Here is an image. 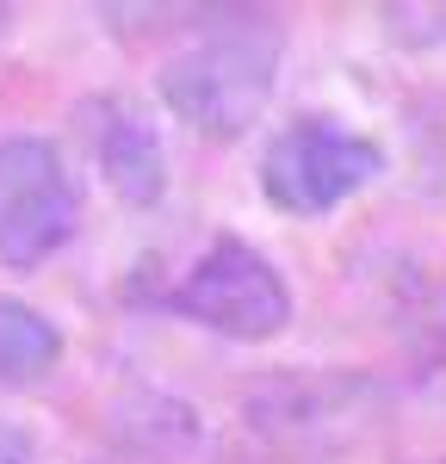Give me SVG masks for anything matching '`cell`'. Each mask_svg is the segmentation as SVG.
<instances>
[{"label":"cell","mask_w":446,"mask_h":464,"mask_svg":"<svg viewBox=\"0 0 446 464\" xmlns=\"http://www.w3.org/2000/svg\"><path fill=\"white\" fill-rule=\"evenodd\" d=\"M273 81H279V32L229 25V32L199 37L161 69V100L199 137H242L267 111Z\"/></svg>","instance_id":"cell-1"},{"label":"cell","mask_w":446,"mask_h":464,"mask_svg":"<svg viewBox=\"0 0 446 464\" xmlns=\"http://www.w3.org/2000/svg\"><path fill=\"white\" fill-rule=\"evenodd\" d=\"M384 174V149L329 111L292 118L260 155V192L286 217H323Z\"/></svg>","instance_id":"cell-2"},{"label":"cell","mask_w":446,"mask_h":464,"mask_svg":"<svg viewBox=\"0 0 446 464\" xmlns=\"http://www.w3.org/2000/svg\"><path fill=\"white\" fill-rule=\"evenodd\" d=\"M168 310L223 334V341H273L292 322V285L242 236H218L186 266L180 285L168 291Z\"/></svg>","instance_id":"cell-3"},{"label":"cell","mask_w":446,"mask_h":464,"mask_svg":"<svg viewBox=\"0 0 446 464\" xmlns=\"http://www.w3.org/2000/svg\"><path fill=\"white\" fill-rule=\"evenodd\" d=\"M81 223L69 161L44 137H0V260L37 266L63 248Z\"/></svg>","instance_id":"cell-4"},{"label":"cell","mask_w":446,"mask_h":464,"mask_svg":"<svg viewBox=\"0 0 446 464\" xmlns=\"http://www.w3.org/2000/svg\"><path fill=\"white\" fill-rule=\"evenodd\" d=\"M93 161L106 186L124 198V205H155L168 192V155H161V137L131 100H100L93 106Z\"/></svg>","instance_id":"cell-5"},{"label":"cell","mask_w":446,"mask_h":464,"mask_svg":"<svg viewBox=\"0 0 446 464\" xmlns=\"http://www.w3.org/2000/svg\"><path fill=\"white\" fill-rule=\"evenodd\" d=\"M63 359V328L25 297L0 291V384H32Z\"/></svg>","instance_id":"cell-6"},{"label":"cell","mask_w":446,"mask_h":464,"mask_svg":"<svg viewBox=\"0 0 446 464\" xmlns=\"http://www.w3.org/2000/svg\"><path fill=\"white\" fill-rule=\"evenodd\" d=\"M0 464H37L32 433L19 428V421H6V415H0Z\"/></svg>","instance_id":"cell-7"},{"label":"cell","mask_w":446,"mask_h":464,"mask_svg":"<svg viewBox=\"0 0 446 464\" xmlns=\"http://www.w3.org/2000/svg\"><path fill=\"white\" fill-rule=\"evenodd\" d=\"M428 464H446V459H428Z\"/></svg>","instance_id":"cell-8"}]
</instances>
